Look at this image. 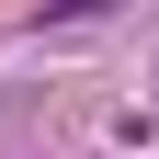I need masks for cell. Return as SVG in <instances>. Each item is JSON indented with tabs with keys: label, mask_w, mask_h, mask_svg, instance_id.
Returning <instances> with one entry per match:
<instances>
[{
	"label": "cell",
	"mask_w": 159,
	"mask_h": 159,
	"mask_svg": "<svg viewBox=\"0 0 159 159\" xmlns=\"http://www.w3.org/2000/svg\"><path fill=\"white\" fill-rule=\"evenodd\" d=\"M91 11H114V0H46V23H91Z\"/></svg>",
	"instance_id": "cell-1"
}]
</instances>
